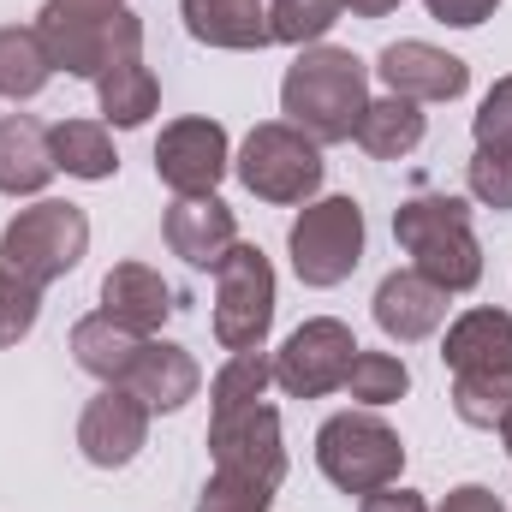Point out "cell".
Listing matches in <instances>:
<instances>
[{"label": "cell", "instance_id": "obj_1", "mask_svg": "<svg viewBox=\"0 0 512 512\" xmlns=\"http://www.w3.org/2000/svg\"><path fill=\"white\" fill-rule=\"evenodd\" d=\"M370 108V66L352 48L310 42L280 78V114L310 143H346Z\"/></svg>", "mask_w": 512, "mask_h": 512}, {"label": "cell", "instance_id": "obj_2", "mask_svg": "<svg viewBox=\"0 0 512 512\" xmlns=\"http://www.w3.org/2000/svg\"><path fill=\"white\" fill-rule=\"evenodd\" d=\"M393 239L405 245L411 268L435 280L441 292H471L483 280V245L471 233V209L459 197H411L393 209Z\"/></svg>", "mask_w": 512, "mask_h": 512}, {"label": "cell", "instance_id": "obj_3", "mask_svg": "<svg viewBox=\"0 0 512 512\" xmlns=\"http://www.w3.org/2000/svg\"><path fill=\"white\" fill-rule=\"evenodd\" d=\"M36 36L54 60V72L66 78H102L126 60H143V18L120 6V12H78V6H60L48 0L36 12Z\"/></svg>", "mask_w": 512, "mask_h": 512}, {"label": "cell", "instance_id": "obj_4", "mask_svg": "<svg viewBox=\"0 0 512 512\" xmlns=\"http://www.w3.org/2000/svg\"><path fill=\"white\" fill-rule=\"evenodd\" d=\"M90 251V215L78 203H36V209H18L0 233V268L36 292H48L60 274H72Z\"/></svg>", "mask_w": 512, "mask_h": 512}, {"label": "cell", "instance_id": "obj_5", "mask_svg": "<svg viewBox=\"0 0 512 512\" xmlns=\"http://www.w3.org/2000/svg\"><path fill=\"white\" fill-rule=\"evenodd\" d=\"M316 465L334 489L346 495H376L387 483H399V465H405V447L399 435L387 429L376 411H340L316 429Z\"/></svg>", "mask_w": 512, "mask_h": 512}, {"label": "cell", "instance_id": "obj_6", "mask_svg": "<svg viewBox=\"0 0 512 512\" xmlns=\"http://www.w3.org/2000/svg\"><path fill=\"white\" fill-rule=\"evenodd\" d=\"M233 173H239V185L251 197H262V203H310L322 191L328 161H322V143H310L298 126L268 120V126H256L245 137Z\"/></svg>", "mask_w": 512, "mask_h": 512}, {"label": "cell", "instance_id": "obj_7", "mask_svg": "<svg viewBox=\"0 0 512 512\" xmlns=\"http://www.w3.org/2000/svg\"><path fill=\"white\" fill-rule=\"evenodd\" d=\"M286 251L304 286H340L364 262V209L352 197H322L304 203V215L286 233Z\"/></svg>", "mask_w": 512, "mask_h": 512}, {"label": "cell", "instance_id": "obj_8", "mask_svg": "<svg viewBox=\"0 0 512 512\" xmlns=\"http://www.w3.org/2000/svg\"><path fill=\"white\" fill-rule=\"evenodd\" d=\"M274 328V268L256 245H233L215 268V340L227 352H262Z\"/></svg>", "mask_w": 512, "mask_h": 512}, {"label": "cell", "instance_id": "obj_9", "mask_svg": "<svg viewBox=\"0 0 512 512\" xmlns=\"http://www.w3.org/2000/svg\"><path fill=\"white\" fill-rule=\"evenodd\" d=\"M352 358H358L352 328H346V322H334V316H316V322L292 328V334H286V346L274 352V382L286 387L292 399H322V393L346 387Z\"/></svg>", "mask_w": 512, "mask_h": 512}, {"label": "cell", "instance_id": "obj_10", "mask_svg": "<svg viewBox=\"0 0 512 512\" xmlns=\"http://www.w3.org/2000/svg\"><path fill=\"white\" fill-rule=\"evenodd\" d=\"M209 453H215V471H227V477H251V483L280 489V477H286L280 411L256 399V405H245V411L209 417Z\"/></svg>", "mask_w": 512, "mask_h": 512}, {"label": "cell", "instance_id": "obj_11", "mask_svg": "<svg viewBox=\"0 0 512 512\" xmlns=\"http://www.w3.org/2000/svg\"><path fill=\"white\" fill-rule=\"evenodd\" d=\"M233 167V143H227V126L215 120H173L155 143V173L167 191L179 197H209Z\"/></svg>", "mask_w": 512, "mask_h": 512}, {"label": "cell", "instance_id": "obj_12", "mask_svg": "<svg viewBox=\"0 0 512 512\" xmlns=\"http://www.w3.org/2000/svg\"><path fill=\"white\" fill-rule=\"evenodd\" d=\"M143 441H149V405H143L137 393H126V387H102V393L84 405V417H78V447H84V459L102 465V471L131 465V459L143 453Z\"/></svg>", "mask_w": 512, "mask_h": 512}, {"label": "cell", "instance_id": "obj_13", "mask_svg": "<svg viewBox=\"0 0 512 512\" xmlns=\"http://www.w3.org/2000/svg\"><path fill=\"white\" fill-rule=\"evenodd\" d=\"M376 78L387 84V96H405V102H459L471 90V66L429 42H387Z\"/></svg>", "mask_w": 512, "mask_h": 512}, {"label": "cell", "instance_id": "obj_14", "mask_svg": "<svg viewBox=\"0 0 512 512\" xmlns=\"http://www.w3.org/2000/svg\"><path fill=\"white\" fill-rule=\"evenodd\" d=\"M161 233H167V251L185 256L191 268H221V256L239 245V221H233V209L215 191L209 197H179L167 209Z\"/></svg>", "mask_w": 512, "mask_h": 512}, {"label": "cell", "instance_id": "obj_15", "mask_svg": "<svg viewBox=\"0 0 512 512\" xmlns=\"http://www.w3.org/2000/svg\"><path fill=\"white\" fill-rule=\"evenodd\" d=\"M447 298L435 280H423L417 268H393L382 286H376V328L387 340L411 346V340H429L441 322H447Z\"/></svg>", "mask_w": 512, "mask_h": 512}, {"label": "cell", "instance_id": "obj_16", "mask_svg": "<svg viewBox=\"0 0 512 512\" xmlns=\"http://www.w3.org/2000/svg\"><path fill=\"white\" fill-rule=\"evenodd\" d=\"M185 30L209 48H233V54H256L274 42V18L268 0H179Z\"/></svg>", "mask_w": 512, "mask_h": 512}, {"label": "cell", "instance_id": "obj_17", "mask_svg": "<svg viewBox=\"0 0 512 512\" xmlns=\"http://www.w3.org/2000/svg\"><path fill=\"white\" fill-rule=\"evenodd\" d=\"M120 387L137 393L149 411H179V405L197 399L203 370H197V358H191L185 346H173V340H143V352H137V364H131V376Z\"/></svg>", "mask_w": 512, "mask_h": 512}, {"label": "cell", "instance_id": "obj_18", "mask_svg": "<svg viewBox=\"0 0 512 512\" xmlns=\"http://www.w3.org/2000/svg\"><path fill=\"white\" fill-rule=\"evenodd\" d=\"M102 316H114L131 334H155L173 316V286L149 262H120L102 280Z\"/></svg>", "mask_w": 512, "mask_h": 512}, {"label": "cell", "instance_id": "obj_19", "mask_svg": "<svg viewBox=\"0 0 512 512\" xmlns=\"http://www.w3.org/2000/svg\"><path fill=\"white\" fill-rule=\"evenodd\" d=\"M54 173L60 167H54L48 131L36 126L30 114H6L0 120V191L6 197H36Z\"/></svg>", "mask_w": 512, "mask_h": 512}, {"label": "cell", "instance_id": "obj_20", "mask_svg": "<svg viewBox=\"0 0 512 512\" xmlns=\"http://www.w3.org/2000/svg\"><path fill=\"white\" fill-rule=\"evenodd\" d=\"M441 358H447L453 376H465V370H512V316L507 310H465L447 328Z\"/></svg>", "mask_w": 512, "mask_h": 512}, {"label": "cell", "instance_id": "obj_21", "mask_svg": "<svg viewBox=\"0 0 512 512\" xmlns=\"http://www.w3.org/2000/svg\"><path fill=\"white\" fill-rule=\"evenodd\" d=\"M137 352H143V334H131L120 328L114 316H84L78 328H72V358H78V370H90L96 382L120 387L131 376V364H137Z\"/></svg>", "mask_w": 512, "mask_h": 512}, {"label": "cell", "instance_id": "obj_22", "mask_svg": "<svg viewBox=\"0 0 512 512\" xmlns=\"http://www.w3.org/2000/svg\"><path fill=\"white\" fill-rule=\"evenodd\" d=\"M352 137H358L364 155H376V161H399V155H411V149L423 143V102L382 96V102L364 108V120H358Z\"/></svg>", "mask_w": 512, "mask_h": 512}, {"label": "cell", "instance_id": "obj_23", "mask_svg": "<svg viewBox=\"0 0 512 512\" xmlns=\"http://www.w3.org/2000/svg\"><path fill=\"white\" fill-rule=\"evenodd\" d=\"M48 78H54V60H48L36 24H24V30L6 24L0 30V96L6 102H30V96L48 90Z\"/></svg>", "mask_w": 512, "mask_h": 512}, {"label": "cell", "instance_id": "obj_24", "mask_svg": "<svg viewBox=\"0 0 512 512\" xmlns=\"http://www.w3.org/2000/svg\"><path fill=\"white\" fill-rule=\"evenodd\" d=\"M48 149H54V167H66L72 179H114L120 173L114 137L96 120H60L48 131Z\"/></svg>", "mask_w": 512, "mask_h": 512}, {"label": "cell", "instance_id": "obj_25", "mask_svg": "<svg viewBox=\"0 0 512 512\" xmlns=\"http://www.w3.org/2000/svg\"><path fill=\"white\" fill-rule=\"evenodd\" d=\"M96 102H102V114H108V126H143L155 108H161V84H155V72L143 66V60H126V66H114V72H102L96 78Z\"/></svg>", "mask_w": 512, "mask_h": 512}, {"label": "cell", "instance_id": "obj_26", "mask_svg": "<svg viewBox=\"0 0 512 512\" xmlns=\"http://www.w3.org/2000/svg\"><path fill=\"white\" fill-rule=\"evenodd\" d=\"M453 411L471 429H501L512 417V370H465V376H453Z\"/></svg>", "mask_w": 512, "mask_h": 512}, {"label": "cell", "instance_id": "obj_27", "mask_svg": "<svg viewBox=\"0 0 512 512\" xmlns=\"http://www.w3.org/2000/svg\"><path fill=\"white\" fill-rule=\"evenodd\" d=\"M346 393L358 399V405H393V399H405L411 393V370L393 358V352H358L352 358V370H346Z\"/></svg>", "mask_w": 512, "mask_h": 512}, {"label": "cell", "instance_id": "obj_28", "mask_svg": "<svg viewBox=\"0 0 512 512\" xmlns=\"http://www.w3.org/2000/svg\"><path fill=\"white\" fill-rule=\"evenodd\" d=\"M340 12H346V0H268L274 42H292V48L322 42V36L340 24Z\"/></svg>", "mask_w": 512, "mask_h": 512}, {"label": "cell", "instance_id": "obj_29", "mask_svg": "<svg viewBox=\"0 0 512 512\" xmlns=\"http://www.w3.org/2000/svg\"><path fill=\"white\" fill-rule=\"evenodd\" d=\"M274 382V364L262 358V352H233V364L209 382V399H215V417H227V411H245L262 399V387Z\"/></svg>", "mask_w": 512, "mask_h": 512}, {"label": "cell", "instance_id": "obj_30", "mask_svg": "<svg viewBox=\"0 0 512 512\" xmlns=\"http://www.w3.org/2000/svg\"><path fill=\"white\" fill-rule=\"evenodd\" d=\"M471 197L477 203H489V209H512V149H477L471 155Z\"/></svg>", "mask_w": 512, "mask_h": 512}, {"label": "cell", "instance_id": "obj_31", "mask_svg": "<svg viewBox=\"0 0 512 512\" xmlns=\"http://www.w3.org/2000/svg\"><path fill=\"white\" fill-rule=\"evenodd\" d=\"M268 507H274V489L268 483L227 477V471H215L209 489H203V501H197V512H268Z\"/></svg>", "mask_w": 512, "mask_h": 512}, {"label": "cell", "instance_id": "obj_32", "mask_svg": "<svg viewBox=\"0 0 512 512\" xmlns=\"http://www.w3.org/2000/svg\"><path fill=\"white\" fill-rule=\"evenodd\" d=\"M36 310H42V292L0 268V346H18L36 328Z\"/></svg>", "mask_w": 512, "mask_h": 512}, {"label": "cell", "instance_id": "obj_33", "mask_svg": "<svg viewBox=\"0 0 512 512\" xmlns=\"http://www.w3.org/2000/svg\"><path fill=\"white\" fill-rule=\"evenodd\" d=\"M477 149H512V78H501L477 108Z\"/></svg>", "mask_w": 512, "mask_h": 512}, {"label": "cell", "instance_id": "obj_34", "mask_svg": "<svg viewBox=\"0 0 512 512\" xmlns=\"http://www.w3.org/2000/svg\"><path fill=\"white\" fill-rule=\"evenodd\" d=\"M423 6H429V18H441V24H459V30H471V24L495 18V6H501V0H423Z\"/></svg>", "mask_w": 512, "mask_h": 512}, {"label": "cell", "instance_id": "obj_35", "mask_svg": "<svg viewBox=\"0 0 512 512\" xmlns=\"http://www.w3.org/2000/svg\"><path fill=\"white\" fill-rule=\"evenodd\" d=\"M358 512H429V501L417 495V489H399V483H387L376 495H364V507Z\"/></svg>", "mask_w": 512, "mask_h": 512}, {"label": "cell", "instance_id": "obj_36", "mask_svg": "<svg viewBox=\"0 0 512 512\" xmlns=\"http://www.w3.org/2000/svg\"><path fill=\"white\" fill-rule=\"evenodd\" d=\"M441 512H507V507H501L495 489H483V483H459V489L441 501Z\"/></svg>", "mask_w": 512, "mask_h": 512}, {"label": "cell", "instance_id": "obj_37", "mask_svg": "<svg viewBox=\"0 0 512 512\" xmlns=\"http://www.w3.org/2000/svg\"><path fill=\"white\" fill-rule=\"evenodd\" d=\"M346 12H358V18H387V12H399V0H346Z\"/></svg>", "mask_w": 512, "mask_h": 512}, {"label": "cell", "instance_id": "obj_38", "mask_svg": "<svg viewBox=\"0 0 512 512\" xmlns=\"http://www.w3.org/2000/svg\"><path fill=\"white\" fill-rule=\"evenodd\" d=\"M60 6H78V12H120L126 0H60Z\"/></svg>", "mask_w": 512, "mask_h": 512}, {"label": "cell", "instance_id": "obj_39", "mask_svg": "<svg viewBox=\"0 0 512 512\" xmlns=\"http://www.w3.org/2000/svg\"><path fill=\"white\" fill-rule=\"evenodd\" d=\"M501 441H507V453H512V417H507V423H501Z\"/></svg>", "mask_w": 512, "mask_h": 512}]
</instances>
